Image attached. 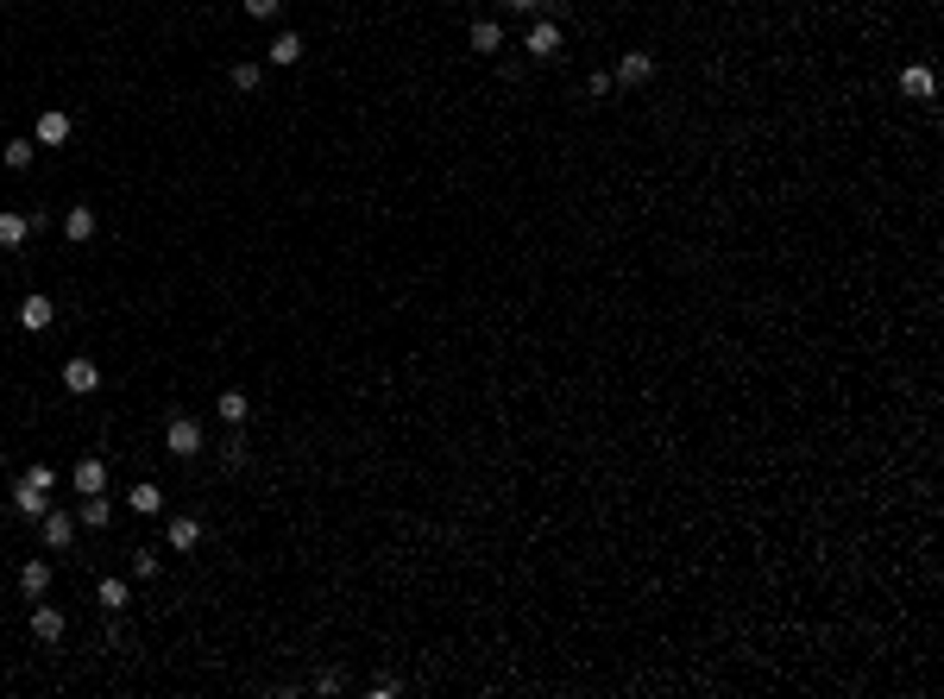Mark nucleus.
<instances>
[{"instance_id":"nucleus-1","label":"nucleus","mask_w":944,"mask_h":699,"mask_svg":"<svg viewBox=\"0 0 944 699\" xmlns=\"http://www.w3.org/2000/svg\"><path fill=\"white\" fill-rule=\"evenodd\" d=\"M13 511H20V517H32V523H38V517H44V511H51V492H38V485H32V479H26V473H20V479H13Z\"/></svg>"},{"instance_id":"nucleus-2","label":"nucleus","mask_w":944,"mask_h":699,"mask_svg":"<svg viewBox=\"0 0 944 699\" xmlns=\"http://www.w3.org/2000/svg\"><path fill=\"white\" fill-rule=\"evenodd\" d=\"M69 479H76V492H83V498H95V492H107V460H101V454H89V460H76V473H69Z\"/></svg>"},{"instance_id":"nucleus-3","label":"nucleus","mask_w":944,"mask_h":699,"mask_svg":"<svg viewBox=\"0 0 944 699\" xmlns=\"http://www.w3.org/2000/svg\"><path fill=\"white\" fill-rule=\"evenodd\" d=\"M63 139H69V114L44 107V114H38V126H32V146H44V152H51V146H63Z\"/></svg>"},{"instance_id":"nucleus-4","label":"nucleus","mask_w":944,"mask_h":699,"mask_svg":"<svg viewBox=\"0 0 944 699\" xmlns=\"http://www.w3.org/2000/svg\"><path fill=\"white\" fill-rule=\"evenodd\" d=\"M164 448H171V454H183V460H189V454H202V429H195V423H189V416H177V423H171V429H164Z\"/></svg>"},{"instance_id":"nucleus-5","label":"nucleus","mask_w":944,"mask_h":699,"mask_svg":"<svg viewBox=\"0 0 944 699\" xmlns=\"http://www.w3.org/2000/svg\"><path fill=\"white\" fill-rule=\"evenodd\" d=\"M900 95H913V101H932V95H938V76H932L925 63H907V69H900Z\"/></svg>"},{"instance_id":"nucleus-6","label":"nucleus","mask_w":944,"mask_h":699,"mask_svg":"<svg viewBox=\"0 0 944 699\" xmlns=\"http://www.w3.org/2000/svg\"><path fill=\"white\" fill-rule=\"evenodd\" d=\"M95 385H101V366H95V360H69V366H63V391H76V397H89Z\"/></svg>"},{"instance_id":"nucleus-7","label":"nucleus","mask_w":944,"mask_h":699,"mask_svg":"<svg viewBox=\"0 0 944 699\" xmlns=\"http://www.w3.org/2000/svg\"><path fill=\"white\" fill-rule=\"evenodd\" d=\"M38 536H44V548H69V536H76V517L44 511V517H38Z\"/></svg>"},{"instance_id":"nucleus-8","label":"nucleus","mask_w":944,"mask_h":699,"mask_svg":"<svg viewBox=\"0 0 944 699\" xmlns=\"http://www.w3.org/2000/svg\"><path fill=\"white\" fill-rule=\"evenodd\" d=\"M648 76H655V57H648V51H630V57L617 63L611 83H630V89H636V83H648Z\"/></svg>"},{"instance_id":"nucleus-9","label":"nucleus","mask_w":944,"mask_h":699,"mask_svg":"<svg viewBox=\"0 0 944 699\" xmlns=\"http://www.w3.org/2000/svg\"><path fill=\"white\" fill-rule=\"evenodd\" d=\"M20 592H26V599H44V592H51V561H26V568H20Z\"/></svg>"},{"instance_id":"nucleus-10","label":"nucleus","mask_w":944,"mask_h":699,"mask_svg":"<svg viewBox=\"0 0 944 699\" xmlns=\"http://www.w3.org/2000/svg\"><path fill=\"white\" fill-rule=\"evenodd\" d=\"M214 409H221V423H234V429H240L246 416H252V397H246V391H221V397H214Z\"/></svg>"},{"instance_id":"nucleus-11","label":"nucleus","mask_w":944,"mask_h":699,"mask_svg":"<svg viewBox=\"0 0 944 699\" xmlns=\"http://www.w3.org/2000/svg\"><path fill=\"white\" fill-rule=\"evenodd\" d=\"M32 637H38V643H57V637H63V611H57V605H38V611H32Z\"/></svg>"},{"instance_id":"nucleus-12","label":"nucleus","mask_w":944,"mask_h":699,"mask_svg":"<svg viewBox=\"0 0 944 699\" xmlns=\"http://www.w3.org/2000/svg\"><path fill=\"white\" fill-rule=\"evenodd\" d=\"M76 523H89V529H107V523H114V504H107V492H95V498H83V511H76Z\"/></svg>"},{"instance_id":"nucleus-13","label":"nucleus","mask_w":944,"mask_h":699,"mask_svg":"<svg viewBox=\"0 0 944 699\" xmlns=\"http://www.w3.org/2000/svg\"><path fill=\"white\" fill-rule=\"evenodd\" d=\"M63 234L76 240V246H83V240H95V208H69V215H63Z\"/></svg>"},{"instance_id":"nucleus-14","label":"nucleus","mask_w":944,"mask_h":699,"mask_svg":"<svg viewBox=\"0 0 944 699\" xmlns=\"http://www.w3.org/2000/svg\"><path fill=\"white\" fill-rule=\"evenodd\" d=\"M529 57H560V32L542 20V26H529Z\"/></svg>"},{"instance_id":"nucleus-15","label":"nucleus","mask_w":944,"mask_h":699,"mask_svg":"<svg viewBox=\"0 0 944 699\" xmlns=\"http://www.w3.org/2000/svg\"><path fill=\"white\" fill-rule=\"evenodd\" d=\"M139 517H158L164 511V492H158V485H132V498H126Z\"/></svg>"},{"instance_id":"nucleus-16","label":"nucleus","mask_w":944,"mask_h":699,"mask_svg":"<svg viewBox=\"0 0 944 699\" xmlns=\"http://www.w3.org/2000/svg\"><path fill=\"white\" fill-rule=\"evenodd\" d=\"M472 51H485V57L504 51V26H497V20H479V26H472Z\"/></svg>"},{"instance_id":"nucleus-17","label":"nucleus","mask_w":944,"mask_h":699,"mask_svg":"<svg viewBox=\"0 0 944 699\" xmlns=\"http://www.w3.org/2000/svg\"><path fill=\"white\" fill-rule=\"evenodd\" d=\"M20 322H26L32 334H38V328H51V297H26V303H20Z\"/></svg>"},{"instance_id":"nucleus-18","label":"nucleus","mask_w":944,"mask_h":699,"mask_svg":"<svg viewBox=\"0 0 944 699\" xmlns=\"http://www.w3.org/2000/svg\"><path fill=\"white\" fill-rule=\"evenodd\" d=\"M0 158H7V171H26V164L38 158V146H32V139H7V146H0Z\"/></svg>"},{"instance_id":"nucleus-19","label":"nucleus","mask_w":944,"mask_h":699,"mask_svg":"<svg viewBox=\"0 0 944 699\" xmlns=\"http://www.w3.org/2000/svg\"><path fill=\"white\" fill-rule=\"evenodd\" d=\"M26 234H32V221L7 208V215H0V246H26Z\"/></svg>"},{"instance_id":"nucleus-20","label":"nucleus","mask_w":944,"mask_h":699,"mask_svg":"<svg viewBox=\"0 0 944 699\" xmlns=\"http://www.w3.org/2000/svg\"><path fill=\"white\" fill-rule=\"evenodd\" d=\"M265 57H271V63H297V57H303V38H297V32H277Z\"/></svg>"},{"instance_id":"nucleus-21","label":"nucleus","mask_w":944,"mask_h":699,"mask_svg":"<svg viewBox=\"0 0 944 699\" xmlns=\"http://www.w3.org/2000/svg\"><path fill=\"white\" fill-rule=\"evenodd\" d=\"M202 542V523L195 517H171V548H195Z\"/></svg>"},{"instance_id":"nucleus-22","label":"nucleus","mask_w":944,"mask_h":699,"mask_svg":"<svg viewBox=\"0 0 944 699\" xmlns=\"http://www.w3.org/2000/svg\"><path fill=\"white\" fill-rule=\"evenodd\" d=\"M95 599H101V611H120V605H126V580H101Z\"/></svg>"},{"instance_id":"nucleus-23","label":"nucleus","mask_w":944,"mask_h":699,"mask_svg":"<svg viewBox=\"0 0 944 699\" xmlns=\"http://www.w3.org/2000/svg\"><path fill=\"white\" fill-rule=\"evenodd\" d=\"M258 83H265V69H258V63H234V89H246V95H252Z\"/></svg>"},{"instance_id":"nucleus-24","label":"nucleus","mask_w":944,"mask_h":699,"mask_svg":"<svg viewBox=\"0 0 944 699\" xmlns=\"http://www.w3.org/2000/svg\"><path fill=\"white\" fill-rule=\"evenodd\" d=\"M132 574H139V580H158V554L139 548V554H132Z\"/></svg>"},{"instance_id":"nucleus-25","label":"nucleus","mask_w":944,"mask_h":699,"mask_svg":"<svg viewBox=\"0 0 944 699\" xmlns=\"http://www.w3.org/2000/svg\"><path fill=\"white\" fill-rule=\"evenodd\" d=\"M221 460H227V466H246V435H227V441H221Z\"/></svg>"},{"instance_id":"nucleus-26","label":"nucleus","mask_w":944,"mask_h":699,"mask_svg":"<svg viewBox=\"0 0 944 699\" xmlns=\"http://www.w3.org/2000/svg\"><path fill=\"white\" fill-rule=\"evenodd\" d=\"M277 7H283V0H246V13H252V20H277Z\"/></svg>"},{"instance_id":"nucleus-27","label":"nucleus","mask_w":944,"mask_h":699,"mask_svg":"<svg viewBox=\"0 0 944 699\" xmlns=\"http://www.w3.org/2000/svg\"><path fill=\"white\" fill-rule=\"evenodd\" d=\"M26 479L38 485V492H51V485H57V473H51V466H26Z\"/></svg>"},{"instance_id":"nucleus-28","label":"nucleus","mask_w":944,"mask_h":699,"mask_svg":"<svg viewBox=\"0 0 944 699\" xmlns=\"http://www.w3.org/2000/svg\"><path fill=\"white\" fill-rule=\"evenodd\" d=\"M504 7H517V13H535V7H542V0H504Z\"/></svg>"}]
</instances>
